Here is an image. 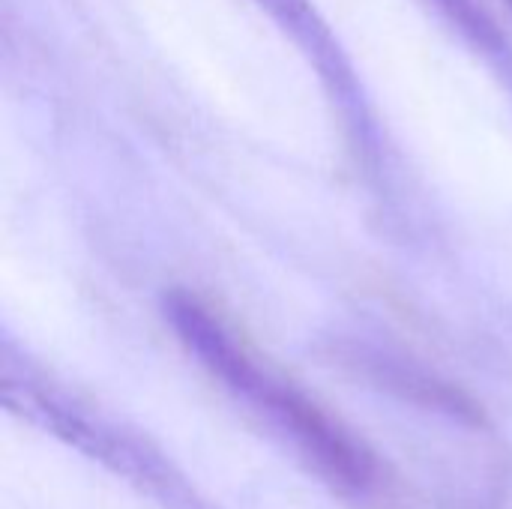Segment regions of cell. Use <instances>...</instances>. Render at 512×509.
Instances as JSON below:
<instances>
[{
	"label": "cell",
	"mask_w": 512,
	"mask_h": 509,
	"mask_svg": "<svg viewBox=\"0 0 512 509\" xmlns=\"http://www.w3.org/2000/svg\"><path fill=\"white\" fill-rule=\"evenodd\" d=\"M0 399L12 417L105 468L159 509H213L153 441L57 381L9 336L0 348Z\"/></svg>",
	"instance_id": "2"
},
{
	"label": "cell",
	"mask_w": 512,
	"mask_h": 509,
	"mask_svg": "<svg viewBox=\"0 0 512 509\" xmlns=\"http://www.w3.org/2000/svg\"><path fill=\"white\" fill-rule=\"evenodd\" d=\"M438 18L507 84L512 93V45L483 0H426Z\"/></svg>",
	"instance_id": "5"
},
{
	"label": "cell",
	"mask_w": 512,
	"mask_h": 509,
	"mask_svg": "<svg viewBox=\"0 0 512 509\" xmlns=\"http://www.w3.org/2000/svg\"><path fill=\"white\" fill-rule=\"evenodd\" d=\"M354 366H357V372H363V378L375 381L381 390H387L405 402L447 414V417L468 423V426L486 423L483 408L468 393H462L459 387L429 375L426 369H420L414 363H405V360H396V357H387L381 351L366 348V351H354Z\"/></svg>",
	"instance_id": "4"
},
{
	"label": "cell",
	"mask_w": 512,
	"mask_h": 509,
	"mask_svg": "<svg viewBox=\"0 0 512 509\" xmlns=\"http://www.w3.org/2000/svg\"><path fill=\"white\" fill-rule=\"evenodd\" d=\"M162 312L180 345L234 399L276 429L330 489L348 498H369L381 489L384 468L372 447L306 390L261 363L204 300L174 288L165 294Z\"/></svg>",
	"instance_id": "1"
},
{
	"label": "cell",
	"mask_w": 512,
	"mask_h": 509,
	"mask_svg": "<svg viewBox=\"0 0 512 509\" xmlns=\"http://www.w3.org/2000/svg\"><path fill=\"white\" fill-rule=\"evenodd\" d=\"M255 6H261L285 36H291V42L315 69L324 93L336 105L354 150L363 156L366 165H378L381 147L369 96L360 84L351 57L345 54L342 42L336 39L318 6L312 0H255Z\"/></svg>",
	"instance_id": "3"
},
{
	"label": "cell",
	"mask_w": 512,
	"mask_h": 509,
	"mask_svg": "<svg viewBox=\"0 0 512 509\" xmlns=\"http://www.w3.org/2000/svg\"><path fill=\"white\" fill-rule=\"evenodd\" d=\"M504 3H507V6H510V12H512V0H504Z\"/></svg>",
	"instance_id": "6"
}]
</instances>
